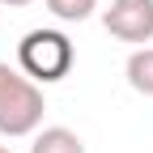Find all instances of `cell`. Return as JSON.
<instances>
[{
	"label": "cell",
	"mask_w": 153,
	"mask_h": 153,
	"mask_svg": "<svg viewBox=\"0 0 153 153\" xmlns=\"http://www.w3.org/2000/svg\"><path fill=\"white\" fill-rule=\"evenodd\" d=\"M43 85L0 60V136H34L43 128Z\"/></svg>",
	"instance_id": "1"
},
{
	"label": "cell",
	"mask_w": 153,
	"mask_h": 153,
	"mask_svg": "<svg viewBox=\"0 0 153 153\" xmlns=\"http://www.w3.org/2000/svg\"><path fill=\"white\" fill-rule=\"evenodd\" d=\"M76 64V47L64 30H30L17 43V68H22L34 85H55L64 81Z\"/></svg>",
	"instance_id": "2"
},
{
	"label": "cell",
	"mask_w": 153,
	"mask_h": 153,
	"mask_svg": "<svg viewBox=\"0 0 153 153\" xmlns=\"http://www.w3.org/2000/svg\"><path fill=\"white\" fill-rule=\"evenodd\" d=\"M102 26L119 43H153V0H111L102 9Z\"/></svg>",
	"instance_id": "3"
},
{
	"label": "cell",
	"mask_w": 153,
	"mask_h": 153,
	"mask_svg": "<svg viewBox=\"0 0 153 153\" xmlns=\"http://www.w3.org/2000/svg\"><path fill=\"white\" fill-rule=\"evenodd\" d=\"M30 153H85V140L76 136L72 128H38L34 132V145H30Z\"/></svg>",
	"instance_id": "4"
},
{
	"label": "cell",
	"mask_w": 153,
	"mask_h": 153,
	"mask_svg": "<svg viewBox=\"0 0 153 153\" xmlns=\"http://www.w3.org/2000/svg\"><path fill=\"white\" fill-rule=\"evenodd\" d=\"M128 85L136 89V94H145V98H153V47H136L128 55Z\"/></svg>",
	"instance_id": "5"
},
{
	"label": "cell",
	"mask_w": 153,
	"mask_h": 153,
	"mask_svg": "<svg viewBox=\"0 0 153 153\" xmlns=\"http://www.w3.org/2000/svg\"><path fill=\"white\" fill-rule=\"evenodd\" d=\"M43 4H47V13L55 22H89L98 0H43Z\"/></svg>",
	"instance_id": "6"
},
{
	"label": "cell",
	"mask_w": 153,
	"mask_h": 153,
	"mask_svg": "<svg viewBox=\"0 0 153 153\" xmlns=\"http://www.w3.org/2000/svg\"><path fill=\"white\" fill-rule=\"evenodd\" d=\"M0 4H9V9H26V4H34V0H0Z\"/></svg>",
	"instance_id": "7"
},
{
	"label": "cell",
	"mask_w": 153,
	"mask_h": 153,
	"mask_svg": "<svg viewBox=\"0 0 153 153\" xmlns=\"http://www.w3.org/2000/svg\"><path fill=\"white\" fill-rule=\"evenodd\" d=\"M0 153H13V149H9V145H0Z\"/></svg>",
	"instance_id": "8"
}]
</instances>
